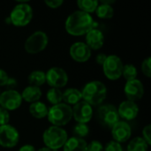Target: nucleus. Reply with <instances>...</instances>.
<instances>
[{"label":"nucleus","mask_w":151,"mask_h":151,"mask_svg":"<svg viewBox=\"0 0 151 151\" xmlns=\"http://www.w3.org/2000/svg\"><path fill=\"white\" fill-rule=\"evenodd\" d=\"M104 151H123V148L120 143L115 141H111L105 145Z\"/></svg>","instance_id":"obj_30"},{"label":"nucleus","mask_w":151,"mask_h":151,"mask_svg":"<svg viewBox=\"0 0 151 151\" xmlns=\"http://www.w3.org/2000/svg\"><path fill=\"white\" fill-rule=\"evenodd\" d=\"M47 118L52 126L58 127H64L67 125L73 119L72 107L64 103L52 105L48 110Z\"/></svg>","instance_id":"obj_4"},{"label":"nucleus","mask_w":151,"mask_h":151,"mask_svg":"<svg viewBox=\"0 0 151 151\" xmlns=\"http://www.w3.org/2000/svg\"><path fill=\"white\" fill-rule=\"evenodd\" d=\"M19 141L18 130L12 125L0 126V146L11 149L15 147Z\"/></svg>","instance_id":"obj_8"},{"label":"nucleus","mask_w":151,"mask_h":151,"mask_svg":"<svg viewBox=\"0 0 151 151\" xmlns=\"http://www.w3.org/2000/svg\"><path fill=\"white\" fill-rule=\"evenodd\" d=\"M69 53L71 58L79 63L87 62L91 57V50L88 46L82 42H77L71 45Z\"/></svg>","instance_id":"obj_15"},{"label":"nucleus","mask_w":151,"mask_h":151,"mask_svg":"<svg viewBox=\"0 0 151 151\" xmlns=\"http://www.w3.org/2000/svg\"><path fill=\"white\" fill-rule=\"evenodd\" d=\"M124 92L128 101L135 103L136 101L142 99V97L143 96L144 87L140 80L135 79L133 81H127L124 88Z\"/></svg>","instance_id":"obj_13"},{"label":"nucleus","mask_w":151,"mask_h":151,"mask_svg":"<svg viewBox=\"0 0 151 151\" xmlns=\"http://www.w3.org/2000/svg\"><path fill=\"white\" fill-rule=\"evenodd\" d=\"M81 92L82 100L91 106L100 105L107 96V88L105 85L99 81L88 82Z\"/></svg>","instance_id":"obj_2"},{"label":"nucleus","mask_w":151,"mask_h":151,"mask_svg":"<svg viewBox=\"0 0 151 151\" xmlns=\"http://www.w3.org/2000/svg\"><path fill=\"white\" fill-rule=\"evenodd\" d=\"M106 58H107V55H105L104 53H100V54H98V55L96 56V63H97L99 65H103L104 63L105 60H106Z\"/></svg>","instance_id":"obj_36"},{"label":"nucleus","mask_w":151,"mask_h":151,"mask_svg":"<svg viewBox=\"0 0 151 151\" xmlns=\"http://www.w3.org/2000/svg\"><path fill=\"white\" fill-rule=\"evenodd\" d=\"M96 14L98 18L103 19H111L114 15V9L111 5L102 4L99 2V4L96 10Z\"/></svg>","instance_id":"obj_22"},{"label":"nucleus","mask_w":151,"mask_h":151,"mask_svg":"<svg viewBox=\"0 0 151 151\" xmlns=\"http://www.w3.org/2000/svg\"><path fill=\"white\" fill-rule=\"evenodd\" d=\"M73 118L77 123H88L93 117V108L90 104L81 100L73 107Z\"/></svg>","instance_id":"obj_12"},{"label":"nucleus","mask_w":151,"mask_h":151,"mask_svg":"<svg viewBox=\"0 0 151 151\" xmlns=\"http://www.w3.org/2000/svg\"><path fill=\"white\" fill-rule=\"evenodd\" d=\"M8 79H9V76H8L7 73L4 70L0 68V87L5 86Z\"/></svg>","instance_id":"obj_35"},{"label":"nucleus","mask_w":151,"mask_h":151,"mask_svg":"<svg viewBox=\"0 0 151 151\" xmlns=\"http://www.w3.org/2000/svg\"><path fill=\"white\" fill-rule=\"evenodd\" d=\"M46 82L49 86L55 88H64L68 83V75L61 67H51L45 73Z\"/></svg>","instance_id":"obj_9"},{"label":"nucleus","mask_w":151,"mask_h":151,"mask_svg":"<svg viewBox=\"0 0 151 151\" xmlns=\"http://www.w3.org/2000/svg\"><path fill=\"white\" fill-rule=\"evenodd\" d=\"M67 139V132L62 127L54 126L48 127L42 134V141L45 147L52 151H58L63 148Z\"/></svg>","instance_id":"obj_3"},{"label":"nucleus","mask_w":151,"mask_h":151,"mask_svg":"<svg viewBox=\"0 0 151 151\" xmlns=\"http://www.w3.org/2000/svg\"><path fill=\"white\" fill-rule=\"evenodd\" d=\"M20 95H21L22 100H24L27 103L33 104V103L38 102L41 99L42 96V92L39 87L29 85L23 89Z\"/></svg>","instance_id":"obj_18"},{"label":"nucleus","mask_w":151,"mask_h":151,"mask_svg":"<svg viewBox=\"0 0 151 151\" xmlns=\"http://www.w3.org/2000/svg\"><path fill=\"white\" fill-rule=\"evenodd\" d=\"M95 26L96 22L93 17L80 10L72 12L65 23L66 32L73 36L87 35L90 30L95 28Z\"/></svg>","instance_id":"obj_1"},{"label":"nucleus","mask_w":151,"mask_h":151,"mask_svg":"<svg viewBox=\"0 0 151 151\" xmlns=\"http://www.w3.org/2000/svg\"><path fill=\"white\" fill-rule=\"evenodd\" d=\"M87 151H104V147L99 141H92L88 144Z\"/></svg>","instance_id":"obj_31"},{"label":"nucleus","mask_w":151,"mask_h":151,"mask_svg":"<svg viewBox=\"0 0 151 151\" xmlns=\"http://www.w3.org/2000/svg\"><path fill=\"white\" fill-rule=\"evenodd\" d=\"M99 2L97 0H78L77 5L80 11L84 12L86 13H93L96 12Z\"/></svg>","instance_id":"obj_23"},{"label":"nucleus","mask_w":151,"mask_h":151,"mask_svg":"<svg viewBox=\"0 0 151 151\" xmlns=\"http://www.w3.org/2000/svg\"><path fill=\"white\" fill-rule=\"evenodd\" d=\"M98 118L99 120L108 127H112L120 119L118 109L112 104H105L100 106L98 109Z\"/></svg>","instance_id":"obj_11"},{"label":"nucleus","mask_w":151,"mask_h":151,"mask_svg":"<svg viewBox=\"0 0 151 151\" xmlns=\"http://www.w3.org/2000/svg\"><path fill=\"white\" fill-rule=\"evenodd\" d=\"M90 50H99L104 46V35L103 32L97 28H93L86 35V42Z\"/></svg>","instance_id":"obj_17"},{"label":"nucleus","mask_w":151,"mask_h":151,"mask_svg":"<svg viewBox=\"0 0 151 151\" xmlns=\"http://www.w3.org/2000/svg\"><path fill=\"white\" fill-rule=\"evenodd\" d=\"M44 4L49 8L58 9L64 4V1L63 0H46V1H44Z\"/></svg>","instance_id":"obj_34"},{"label":"nucleus","mask_w":151,"mask_h":151,"mask_svg":"<svg viewBox=\"0 0 151 151\" xmlns=\"http://www.w3.org/2000/svg\"><path fill=\"white\" fill-rule=\"evenodd\" d=\"M122 75L127 80V81H129L135 80L137 78L138 72H137L136 67L134 65L127 64V65H124L123 66Z\"/></svg>","instance_id":"obj_27"},{"label":"nucleus","mask_w":151,"mask_h":151,"mask_svg":"<svg viewBox=\"0 0 151 151\" xmlns=\"http://www.w3.org/2000/svg\"><path fill=\"white\" fill-rule=\"evenodd\" d=\"M9 89H13L16 86H17V81L15 80V78H12V77H9L8 81H7V83L5 85Z\"/></svg>","instance_id":"obj_37"},{"label":"nucleus","mask_w":151,"mask_h":151,"mask_svg":"<svg viewBox=\"0 0 151 151\" xmlns=\"http://www.w3.org/2000/svg\"><path fill=\"white\" fill-rule=\"evenodd\" d=\"M142 72L146 77H148V78L151 77V58L150 57L145 58L142 61Z\"/></svg>","instance_id":"obj_29"},{"label":"nucleus","mask_w":151,"mask_h":151,"mask_svg":"<svg viewBox=\"0 0 151 151\" xmlns=\"http://www.w3.org/2000/svg\"><path fill=\"white\" fill-rule=\"evenodd\" d=\"M62 94L63 93L59 88H51L48 90L46 94V98L50 104H51L52 105H56L62 103Z\"/></svg>","instance_id":"obj_26"},{"label":"nucleus","mask_w":151,"mask_h":151,"mask_svg":"<svg viewBox=\"0 0 151 151\" xmlns=\"http://www.w3.org/2000/svg\"><path fill=\"white\" fill-rule=\"evenodd\" d=\"M149 145L142 137H135L127 145V151H148Z\"/></svg>","instance_id":"obj_25"},{"label":"nucleus","mask_w":151,"mask_h":151,"mask_svg":"<svg viewBox=\"0 0 151 151\" xmlns=\"http://www.w3.org/2000/svg\"><path fill=\"white\" fill-rule=\"evenodd\" d=\"M118 109V112L119 118L124 119V121H131L134 120L139 113V107L136 103L132 101H123Z\"/></svg>","instance_id":"obj_16"},{"label":"nucleus","mask_w":151,"mask_h":151,"mask_svg":"<svg viewBox=\"0 0 151 151\" xmlns=\"http://www.w3.org/2000/svg\"><path fill=\"white\" fill-rule=\"evenodd\" d=\"M111 135L113 141L121 144L130 139L132 135V128L127 122L119 120L111 127Z\"/></svg>","instance_id":"obj_14"},{"label":"nucleus","mask_w":151,"mask_h":151,"mask_svg":"<svg viewBox=\"0 0 151 151\" xmlns=\"http://www.w3.org/2000/svg\"><path fill=\"white\" fill-rule=\"evenodd\" d=\"M22 101L21 95L14 89H8L0 94V107L8 111L19 109Z\"/></svg>","instance_id":"obj_10"},{"label":"nucleus","mask_w":151,"mask_h":151,"mask_svg":"<svg viewBox=\"0 0 151 151\" xmlns=\"http://www.w3.org/2000/svg\"><path fill=\"white\" fill-rule=\"evenodd\" d=\"M10 121V114L9 111L5 109L0 107V126L7 125Z\"/></svg>","instance_id":"obj_32"},{"label":"nucleus","mask_w":151,"mask_h":151,"mask_svg":"<svg viewBox=\"0 0 151 151\" xmlns=\"http://www.w3.org/2000/svg\"><path fill=\"white\" fill-rule=\"evenodd\" d=\"M18 151H36V150H35V148L33 145L26 144V145H24V146L20 147Z\"/></svg>","instance_id":"obj_38"},{"label":"nucleus","mask_w":151,"mask_h":151,"mask_svg":"<svg viewBox=\"0 0 151 151\" xmlns=\"http://www.w3.org/2000/svg\"><path fill=\"white\" fill-rule=\"evenodd\" d=\"M88 143L84 139L78 137L68 138L63 147L64 151H87Z\"/></svg>","instance_id":"obj_19"},{"label":"nucleus","mask_w":151,"mask_h":151,"mask_svg":"<svg viewBox=\"0 0 151 151\" xmlns=\"http://www.w3.org/2000/svg\"><path fill=\"white\" fill-rule=\"evenodd\" d=\"M48 107L46 106L45 104H43L42 102H35L30 104L29 106V113L35 119H43L45 117H47L48 114Z\"/></svg>","instance_id":"obj_21"},{"label":"nucleus","mask_w":151,"mask_h":151,"mask_svg":"<svg viewBox=\"0 0 151 151\" xmlns=\"http://www.w3.org/2000/svg\"><path fill=\"white\" fill-rule=\"evenodd\" d=\"M36 151H52L50 150V149H48V148H46V147H43V148H41V149H39L38 150Z\"/></svg>","instance_id":"obj_39"},{"label":"nucleus","mask_w":151,"mask_h":151,"mask_svg":"<svg viewBox=\"0 0 151 151\" xmlns=\"http://www.w3.org/2000/svg\"><path fill=\"white\" fill-rule=\"evenodd\" d=\"M74 136L78 137V138H81L84 139L85 137H87L89 134V127L87 124H83V123H77L73 130Z\"/></svg>","instance_id":"obj_28"},{"label":"nucleus","mask_w":151,"mask_h":151,"mask_svg":"<svg viewBox=\"0 0 151 151\" xmlns=\"http://www.w3.org/2000/svg\"><path fill=\"white\" fill-rule=\"evenodd\" d=\"M48 43L49 38L47 34L42 31H35L27 38L24 48L29 54H37L44 50Z\"/></svg>","instance_id":"obj_6"},{"label":"nucleus","mask_w":151,"mask_h":151,"mask_svg":"<svg viewBox=\"0 0 151 151\" xmlns=\"http://www.w3.org/2000/svg\"><path fill=\"white\" fill-rule=\"evenodd\" d=\"M82 100L81 92L78 88H67L62 94V102L68 105H75Z\"/></svg>","instance_id":"obj_20"},{"label":"nucleus","mask_w":151,"mask_h":151,"mask_svg":"<svg viewBox=\"0 0 151 151\" xmlns=\"http://www.w3.org/2000/svg\"><path fill=\"white\" fill-rule=\"evenodd\" d=\"M9 19L11 24L15 27H25L28 25L33 19V9L27 2L21 1L12 10Z\"/></svg>","instance_id":"obj_5"},{"label":"nucleus","mask_w":151,"mask_h":151,"mask_svg":"<svg viewBox=\"0 0 151 151\" xmlns=\"http://www.w3.org/2000/svg\"><path fill=\"white\" fill-rule=\"evenodd\" d=\"M102 66L104 75L111 81H117L122 76L124 65L122 60L117 55L107 56L106 60Z\"/></svg>","instance_id":"obj_7"},{"label":"nucleus","mask_w":151,"mask_h":151,"mask_svg":"<svg viewBox=\"0 0 151 151\" xmlns=\"http://www.w3.org/2000/svg\"><path fill=\"white\" fill-rule=\"evenodd\" d=\"M150 146L151 145V125H147L142 130V137Z\"/></svg>","instance_id":"obj_33"},{"label":"nucleus","mask_w":151,"mask_h":151,"mask_svg":"<svg viewBox=\"0 0 151 151\" xmlns=\"http://www.w3.org/2000/svg\"><path fill=\"white\" fill-rule=\"evenodd\" d=\"M28 82L32 86H36L40 88V86L43 85L46 82L45 73L41 70L33 71L28 75Z\"/></svg>","instance_id":"obj_24"}]
</instances>
